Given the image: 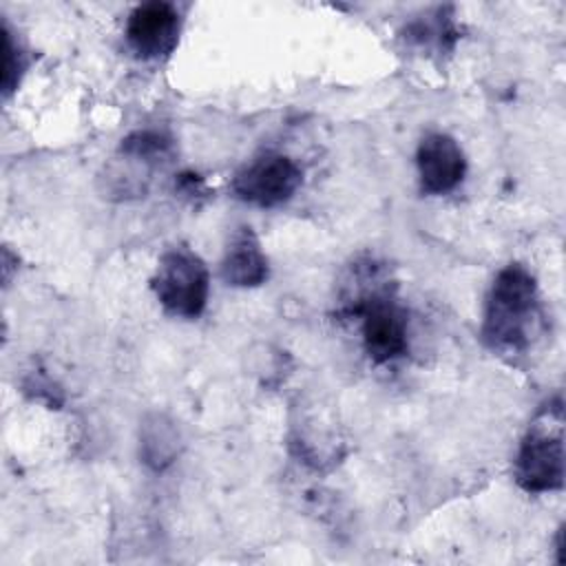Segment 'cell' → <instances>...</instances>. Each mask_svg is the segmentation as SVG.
<instances>
[{"label": "cell", "instance_id": "cell-1", "mask_svg": "<svg viewBox=\"0 0 566 566\" xmlns=\"http://www.w3.org/2000/svg\"><path fill=\"white\" fill-rule=\"evenodd\" d=\"M539 316L537 283L517 263L502 268L491 285L484 307L482 336L493 349H524Z\"/></svg>", "mask_w": 566, "mask_h": 566}, {"label": "cell", "instance_id": "cell-2", "mask_svg": "<svg viewBox=\"0 0 566 566\" xmlns=\"http://www.w3.org/2000/svg\"><path fill=\"white\" fill-rule=\"evenodd\" d=\"M172 155V139L159 130H135L122 139L113 161L104 166L99 181L104 192L117 199L144 197L155 168Z\"/></svg>", "mask_w": 566, "mask_h": 566}, {"label": "cell", "instance_id": "cell-3", "mask_svg": "<svg viewBox=\"0 0 566 566\" xmlns=\"http://www.w3.org/2000/svg\"><path fill=\"white\" fill-rule=\"evenodd\" d=\"M150 285L159 303L175 316L197 318L206 310L210 290L208 268L186 245L161 254Z\"/></svg>", "mask_w": 566, "mask_h": 566}, {"label": "cell", "instance_id": "cell-4", "mask_svg": "<svg viewBox=\"0 0 566 566\" xmlns=\"http://www.w3.org/2000/svg\"><path fill=\"white\" fill-rule=\"evenodd\" d=\"M301 177V168L287 155L263 153L234 172L232 192L245 203L274 208L294 197Z\"/></svg>", "mask_w": 566, "mask_h": 566}, {"label": "cell", "instance_id": "cell-5", "mask_svg": "<svg viewBox=\"0 0 566 566\" xmlns=\"http://www.w3.org/2000/svg\"><path fill=\"white\" fill-rule=\"evenodd\" d=\"M515 482L526 493H546L564 484L562 429L553 433L535 424L526 433L515 458Z\"/></svg>", "mask_w": 566, "mask_h": 566}, {"label": "cell", "instance_id": "cell-6", "mask_svg": "<svg viewBox=\"0 0 566 566\" xmlns=\"http://www.w3.org/2000/svg\"><path fill=\"white\" fill-rule=\"evenodd\" d=\"M179 11L170 2H144L133 9L126 22V42L142 60H157L172 53L179 40Z\"/></svg>", "mask_w": 566, "mask_h": 566}, {"label": "cell", "instance_id": "cell-7", "mask_svg": "<svg viewBox=\"0 0 566 566\" xmlns=\"http://www.w3.org/2000/svg\"><path fill=\"white\" fill-rule=\"evenodd\" d=\"M420 188L427 195L451 192L467 172V159L458 142L447 133H429L416 150Z\"/></svg>", "mask_w": 566, "mask_h": 566}, {"label": "cell", "instance_id": "cell-8", "mask_svg": "<svg viewBox=\"0 0 566 566\" xmlns=\"http://www.w3.org/2000/svg\"><path fill=\"white\" fill-rule=\"evenodd\" d=\"M268 256L250 226H239L221 259V276L234 287H256L268 281Z\"/></svg>", "mask_w": 566, "mask_h": 566}, {"label": "cell", "instance_id": "cell-9", "mask_svg": "<svg viewBox=\"0 0 566 566\" xmlns=\"http://www.w3.org/2000/svg\"><path fill=\"white\" fill-rule=\"evenodd\" d=\"M179 447V436L175 427L164 416H153L142 427V458L153 469L168 467Z\"/></svg>", "mask_w": 566, "mask_h": 566}, {"label": "cell", "instance_id": "cell-10", "mask_svg": "<svg viewBox=\"0 0 566 566\" xmlns=\"http://www.w3.org/2000/svg\"><path fill=\"white\" fill-rule=\"evenodd\" d=\"M22 53L18 49V44L11 38V31L4 27L2 29V93L11 95V91H15L20 73H22Z\"/></svg>", "mask_w": 566, "mask_h": 566}, {"label": "cell", "instance_id": "cell-11", "mask_svg": "<svg viewBox=\"0 0 566 566\" xmlns=\"http://www.w3.org/2000/svg\"><path fill=\"white\" fill-rule=\"evenodd\" d=\"M177 188H179V192H184V195H188V197H203V195L208 192L203 179H201L199 175H192V172L179 175Z\"/></svg>", "mask_w": 566, "mask_h": 566}]
</instances>
